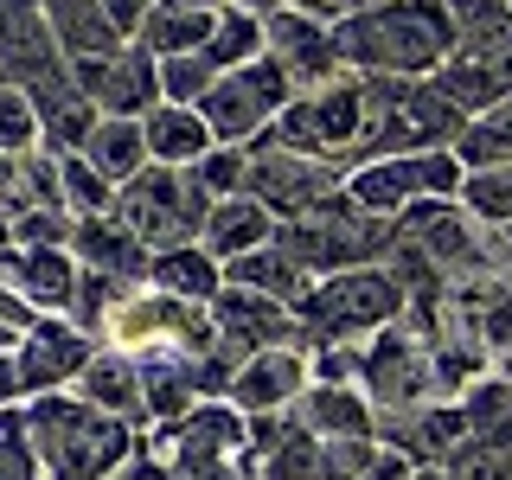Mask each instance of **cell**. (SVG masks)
<instances>
[{
	"label": "cell",
	"mask_w": 512,
	"mask_h": 480,
	"mask_svg": "<svg viewBox=\"0 0 512 480\" xmlns=\"http://www.w3.org/2000/svg\"><path fill=\"white\" fill-rule=\"evenodd\" d=\"M410 480H448L442 468H410Z\"/></svg>",
	"instance_id": "obj_41"
},
{
	"label": "cell",
	"mask_w": 512,
	"mask_h": 480,
	"mask_svg": "<svg viewBox=\"0 0 512 480\" xmlns=\"http://www.w3.org/2000/svg\"><path fill=\"white\" fill-rule=\"evenodd\" d=\"M346 186V167H327V160H308L295 148H276V141H250V173H244V192L256 205H269L282 218H301L314 212L320 199Z\"/></svg>",
	"instance_id": "obj_8"
},
{
	"label": "cell",
	"mask_w": 512,
	"mask_h": 480,
	"mask_svg": "<svg viewBox=\"0 0 512 480\" xmlns=\"http://www.w3.org/2000/svg\"><path fill=\"white\" fill-rule=\"evenodd\" d=\"M7 404H26V391H20V372H13V352H0V410Z\"/></svg>",
	"instance_id": "obj_35"
},
{
	"label": "cell",
	"mask_w": 512,
	"mask_h": 480,
	"mask_svg": "<svg viewBox=\"0 0 512 480\" xmlns=\"http://www.w3.org/2000/svg\"><path fill=\"white\" fill-rule=\"evenodd\" d=\"M148 288L173 301H192V308H212V295L224 288V263H212L199 244H180V250H154L148 263Z\"/></svg>",
	"instance_id": "obj_21"
},
{
	"label": "cell",
	"mask_w": 512,
	"mask_h": 480,
	"mask_svg": "<svg viewBox=\"0 0 512 480\" xmlns=\"http://www.w3.org/2000/svg\"><path fill=\"white\" fill-rule=\"evenodd\" d=\"M263 52L288 71L295 96L333 84V77H346L340 52H333V26L327 20H308V13H288V7L269 13V20H263Z\"/></svg>",
	"instance_id": "obj_12"
},
{
	"label": "cell",
	"mask_w": 512,
	"mask_h": 480,
	"mask_svg": "<svg viewBox=\"0 0 512 480\" xmlns=\"http://www.w3.org/2000/svg\"><path fill=\"white\" fill-rule=\"evenodd\" d=\"M13 346H20V333H13V327H0V352H13Z\"/></svg>",
	"instance_id": "obj_42"
},
{
	"label": "cell",
	"mask_w": 512,
	"mask_h": 480,
	"mask_svg": "<svg viewBox=\"0 0 512 480\" xmlns=\"http://www.w3.org/2000/svg\"><path fill=\"white\" fill-rule=\"evenodd\" d=\"M276 7H288V13H308V20H340V7H333V0H276Z\"/></svg>",
	"instance_id": "obj_36"
},
{
	"label": "cell",
	"mask_w": 512,
	"mask_h": 480,
	"mask_svg": "<svg viewBox=\"0 0 512 480\" xmlns=\"http://www.w3.org/2000/svg\"><path fill=\"white\" fill-rule=\"evenodd\" d=\"M212 192L199 186L192 167H154L135 173L122 192H116V218L141 237L148 250H180V244H199L205 231V212H212Z\"/></svg>",
	"instance_id": "obj_5"
},
{
	"label": "cell",
	"mask_w": 512,
	"mask_h": 480,
	"mask_svg": "<svg viewBox=\"0 0 512 480\" xmlns=\"http://www.w3.org/2000/svg\"><path fill=\"white\" fill-rule=\"evenodd\" d=\"M461 199H468V212H480V218H512V167L468 173V180H461Z\"/></svg>",
	"instance_id": "obj_32"
},
{
	"label": "cell",
	"mask_w": 512,
	"mask_h": 480,
	"mask_svg": "<svg viewBox=\"0 0 512 480\" xmlns=\"http://www.w3.org/2000/svg\"><path fill=\"white\" fill-rule=\"evenodd\" d=\"M461 192V160L436 148V154H384L365 160V167H346V199L365 205L378 218H397L416 199H448Z\"/></svg>",
	"instance_id": "obj_7"
},
{
	"label": "cell",
	"mask_w": 512,
	"mask_h": 480,
	"mask_svg": "<svg viewBox=\"0 0 512 480\" xmlns=\"http://www.w3.org/2000/svg\"><path fill=\"white\" fill-rule=\"evenodd\" d=\"M365 480H410V461H404V455H391V448H384V455L372 461V474H365Z\"/></svg>",
	"instance_id": "obj_37"
},
{
	"label": "cell",
	"mask_w": 512,
	"mask_h": 480,
	"mask_svg": "<svg viewBox=\"0 0 512 480\" xmlns=\"http://www.w3.org/2000/svg\"><path fill=\"white\" fill-rule=\"evenodd\" d=\"M109 480H180V474H173V468H167L160 455H148V448L135 442V455H128V461H122V468L109 474Z\"/></svg>",
	"instance_id": "obj_33"
},
{
	"label": "cell",
	"mask_w": 512,
	"mask_h": 480,
	"mask_svg": "<svg viewBox=\"0 0 512 480\" xmlns=\"http://www.w3.org/2000/svg\"><path fill=\"white\" fill-rule=\"evenodd\" d=\"M192 173H199V186L212 192V199H237V192H244V173H250V148H212Z\"/></svg>",
	"instance_id": "obj_31"
},
{
	"label": "cell",
	"mask_w": 512,
	"mask_h": 480,
	"mask_svg": "<svg viewBox=\"0 0 512 480\" xmlns=\"http://www.w3.org/2000/svg\"><path fill=\"white\" fill-rule=\"evenodd\" d=\"M397 308H404V288L384 263H359V269H340V276H320L308 295H301V333H308V352L314 346H359L365 333L391 327Z\"/></svg>",
	"instance_id": "obj_4"
},
{
	"label": "cell",
	"mask_w": 512,
	"mask_h": 480,
	"mask_svg": "<svg viewBox=\"0 0 512 480\" xmlns=\"http://www.w3.org/2000/svg\"><path fill=\"white\" fill-rule=\"evenodd\" d=\"M442 474L448 480H512V455H506V448H493V442H474L468 436L455 455L442 461Z\"/></svg>",
	"instance_id": "obj_30"
},
{
	"label": "cell",
	"mask_w": 512,
	"mask_h": 480,
	"mask_svg": "<svg viewBox=\"0 0 512 480\" xmlns=\"http://www.w3.org/2000/svg\"><path fill=\"white\" fill-rule=\"evenodd\" d=\"M333 52L352 77H436L455 58V13L448 0H384L372 13L333 20Z\"/></svg>",
	"instance_id": "obj_1"
},
{
	"label": "cell",
	"mask_w": 512,
	"mask_h": 480,
	"mask_svg": "<svg viewBox=\"0 0 512 480\" xmlns=\"http://www.w3.org/2000/svg\"><path fill=\"white\" fill-rule=\"evenodd\" d=\"M160 7H180V13H218L224 0H160Z\"/></svg>",
	"instance_id": "obj_39"
},
{
	"label": "cell",
	"mask_w": 512,
	"mask_h": 480,
	"mask_svg": "<svg viewBox=\"0 0 512 480\" xmlns=\"http://www.w3.org/2000/svg\"><path fill=\"white\" fill-rule=\"evenodd\" d=\"M359 391L372 397L378 416H404V410H423L436 397V359L429 346L410 340V327H378L372 346H365V372H359Z\"/></svg>",
	"instance_id": "obj_9"
},
{
	"label": "cell",
	"mask_w": 512,
	"mask_h": 480,
	"mask_svg": "<svg viewBox=\"0 0 512 480\" xmlns=\"http://www.w3.org/2000/svg\"><path fill=\"white\" fill-rule=\"evenodd\" d=\"M71 84L84 90L103 116L141 122L160 103V58H148L141 45H122L116 58H71Z\"/></svg>",
	"instance_id": "obj_11"
},
{
	"label": "cell",
	"mask_w": 512,
	"mask_h": 480,
	"mask_svg": "<svg viewBox=\"0 0 512 480\" xmlns=\"http://www.w3.org/2000/svg\"><path fill=\"white\" fill-rule=\"evenodd\" d=\"M224 282H237V288H256V295H269V301H282V308H301V295L314 288V276L295 263L282 244H263V250H250V256H237V263H224Z\"/></svg>",
	"instance_id": "obj_22"
},
{
	"label": "cell",
	"mask_w": 512,
	"mask_h": 480,
	"mask_svg": "<svg viewBox=\"0 0 512 480\" xmlns=\"http://www.w3.org/2000/svg\"><path fill=\"white\" fill-rule=\"evenodd\" d=\"M276 244L295 256L308 276H340V269L378 263V256L397 244V224L378 218V212H365V205H352L346 186H340L333 199H320L314 212L282 218L276 224Z\"/></svg>",
	"instance_id": "obj_3"
},
{
	"label": "cell",
	"mask_w": 512,
	"mask_h": 480,
	"mask_svg": "<svg viewBox=\"0 0 512 480\" xmlns=\"http://www.w3.org/2000/svg\"><path fill=\"white\" fill-rule=\"evenodd\" d=\"M224 13V7H218ZM218 13H180V7H160L154 0V13L141 20V32L128 45H141L148 58H180V52H205V39H212V26H218Z\"/></svg>",
	"instance_id": "obj_24"
},
{
	"label": "cell",
	"mask_w": 512,
	"mask_h": 480,
	"mask_svg": "<svg viewBox=\"0 0 512 480\" xmlns=\"http://www.w3.org/2000/svg\"><path fill=\"white\" fill-rule=\"evenodd\" d=\"M26 429L45 480H109L135 455V423L84 404L77 391L26 397Z\"/></svg>",
	"instance_id": "obj_2"
},
{
	"label": "cell",
	"mask_w": 512,
	"mask_h": 480,
	"mask_svg": "<svg viewBox=\"0 0 512 480\" xmlns=\"http://www.w3.org/2000/svg\"><path fill=\"white\" fill-rule=\"evenodd\" d=\"M32 148H39V109H32V96L20 84H7V77H0V154L20 160Z\"/></svg>",
	"instance_id": "obj_27"
},
{
	"label": "cell",
	"mask_w": 512,
	"mask_h": 480,
	"mask_svg": "<svg viewBox=\"0 0 512 480\" xmlns=\"http://www.w3.org/2000/svg\"><path fill=\"white\" fill-rule=\"evenodd\" d=\"M103 13H109V26H116L122 39H135V32H141V20L154 13V0H103Z\"/></svg>",
	"instance_id": "obj_34"
},
{
	"label": "cell",
	"mask_w": 512,
	"mask_h": 480,
	"mask_svg": "<svg viewBox=\"0 0 512 480\" xmlns=\"http://www.w3.org/2000/svg\"><path fill=\"white\" fill-rule=\"evenodd\" d=\"M71 391L84 397V404L122 416V423H135V416H141V365L128 359V352H116V346H96V359L77 372Z\"/></svg>",
	"instance_id": "obj_18"
},
{
	"label": "cell",
	"mask_w": 512,
	"mask_h": 480,
	"mask_svg": "<svg viewBox=\"0 0 512 480\" xmlns=\"http://www.w3.org/2000/svg\"><path fill=\"white\" fill-rule=\"evenodd\" d=\"M288 416H295V429H308V436H320V442L378 436V410H372V397H365L359 384H320V378H308V391L288 404Z\"/></svg>",
	"instance_id": "obj_16"
},
{
	"label": "cell",
	"mask_w": 512,
	"mask_h": 480,
	"mask_svg": "<svg viewBox=\"0 0 512 480\" xmlns=\"http://www.w3.org/2000/svg\"><path fill=\"white\" fill-rule=\"evenodd\" d=\"M0 480H45L39 455H32L26 404H7V410H0Z\"/></svg>",
	"instance_id": "obj_29"
},
{
	"label": "cell",
	"mask_w": 512,
	"mask_h": 480,
	"mask_svg": "<svg viewBox=\"0 0 512 480\" xmlns=\"http://www.w3.org/2000/svg\"><path fill=\"white\" fill-rule=\"evenodd\" d=\"M506 384H512V352H506Z\"/></svg>",
	"instance_id": "obj_43"
},
{
	"label": "cell",
	"mask_w": 512,
	"mask_h": 480,
	"mask_svg": "<svg viewBox=\"0 0 512 480\" xmlns=\"http://www.w3.org/2000/svg\"><path fill=\"white\" fill-rule=\"evenodd\" d=\"M506 7H512V0H506Z\"/></svg>",
	"instance_id": "obj_44"
},
{
	"label": "cell",
	"mask_w": 512,
	"mask_h": 480,
	"mask_svg": "<svg viewBox=\"0 0 512 480\" xmlns=\"http://www.w3.org/2000/svg\"><path fill=\"white\" fill-rule=\"evenodd\" d=\"M218 84V71L205 64V52H180V58H160V103H180L199 109V96Z\"/></svg>",
	"instance_id": "obj_28"
},
{
	"label": "cell",
	"mask_w": 512,
	"mask_h": 480,
	"mask_svg": "<svg viewBox=\"0 0 512 480\" xmlns=\"http://www.w3.org/2000/svg\"><path fill=\"white\" fill-rule=\"evenodd\" d=\"M58 180H64V205H71V218H103V212H116V186H109L84 154H58Z\"/></svg>",
	"instance_id": "obj_26"
},
{
	"label": "cell",
	"mask_w": 512,
	"mask_h": 480,
	"mask_svg": "<svg viewBox=\"0 0 512 480\" xmlns=\"http://www.w3.org/2000/svg\"><path fill=\"white\" fill-rule=\"evenodd\" d=\"M263 58V13H244V7H224L212 39H205V64L212 71H237V64Z\"/></svg>",
	"instance_id": "obj_25"
},
{
	"label": "cell",
	"mask_w": 512,
	"mask_h": 480,
	"mask_svg": "<svg viewBox=\"0 0 512 480\" xmlns=\"http://www.w3.org/2000/svg\"><path fill=\"white\" fill-rule=\"evenodd\" d=\"M71 256H77V269H90V276H109V282H148V263H154V250L141 244L135 231L116 218V212H103V218H77L71 224Z\"/></svg>",
	"instance_id": "obj_15"
},
{
	"label": "cell",
	"mask_w": 512,
	"mask_h": 480,
	"mask_svg": "<svg viewBox=\"0 0 512 480\" xmlns=\"http://www.w3.org/2000/svg\"><path fill=\"white\" fill-rule=\"evenodd\" d=\"M340 13H372V7H384V0H333Z\"/></svg>",
	"instance_id": "obj_40"
},
{
	"label": "cell",
	"mask_w": 512,
	"mask_h": 480,
	"mask_svg": "<svg viewBox=\"0 0 512 480\" xmlns=\"http://www.w3.org/2000/svg\"><path fill=\"white\" fill-rule=\"evenodd\" d=\"M84 160L122 192L135 173H148V135H141V122H128V116H103L90 128V141H84Z\"/></svg>",
	"instance_id": "obj_23"
},
{
	"label": "cell",
	"mask_w": 512,
	"mask_h": 480,
	"mask_svg": "<svg viewBox=\"0 0 512 480\" xmlns=\"http://www.w3.org/2000/svg\"><path fill=\"white\" fill-rule=\"evenodd\" d=\"M314 365L301 346H269V352H250L244 365L231 372V391H224V404L237 416H263V410H288L301 391H308Z\"/></svg>",
	"instance_id": "obj_14"
},
{
	"label": "cell",
	"mask_w": 512,
	"mask_h": 480,
	"mask_svg": "<svg viewBox=\"0 0 512 480\" xmlns=\"http://www.w3.org/2000/svg\"><path fill=\"white\" fill-rule=\"evenodd\" d=\"M90 359H96V340H90L84 327H71L64 314H39L20 333V346H13V372H20V391L26 397L71 391L77 372H84Z\"/></svg>",
	"instance_id": "obj_10"
},
{
	"label": "cell",
	"mask_w": 512,
	"mask_h": 480,
	"mask_svg": "<svg viewBox=\"0 0 512 480\" xmlns=\"http://www.w3.org/2000/svg\"><path fill=\"white\" fill-rule=\"evenodd\" d=\"M20 13H45V0H0V26L20 20Z\"/></svg>",
	"instance_id": "obj_38"
},
{
	"label": "cell",
	"mask_w": 512,
	"mask_h": 480,
	"mask_svg": "<svg viewBox=\"0 0 512 480\" xmlns=\"http://www.w3.org/2000/svg\"><path fill=\"white\" fill-rule=\"evenodd\" d=\"M141 135H148V160L154 167H199L212 154V135H205L199 109H180V103H154L141 116Z\"/></svg>",
	"instance_id": "obj_20"
},
{
	"label": "cell",
	"mask_w": 512,
	"mask_h": 480,
	"mask_svg": "<svg viewBox=\"0 0 512 480\" xmlns=\"http://www.w3.org/2000/svg\"><path fill=\"white\" fill-rule=\"evenodd\" d=\"M276 244V212L269 205H256L250 192H237V199H218L212 212H205V231H199V250L212 256V263H237V256Z\"/></svg>",
	"instance_id": "obj_17"
},
{
	"label": "cell",
	"mask_w": 512,
	"mask_h": 480,
	"mask_svg": "<svg viewBox=\"0 0 512 480\" xmlns=\"http://www.w3.org/2000/svg\"><path fill=\"white\" fill-rule=\"evenodd\" d=\"M288 103H295V84L263 52V58L237 64V71H218V84L199 96V122L212 135V148H250V141H263L276 128V116Z\"/></svg>",
	"instance_id": "obj_6"
},
{
	"label": "cell",
	"mask_w": 512,
	"mask_h": 480,
	"mask_svg": "<svg viewBox=\"0 0 512 480\" xmlns=\"http://www.w3.org/2000/svg\"><path fill=\"white\" fill-rule=\"evenodd\" d=\"M77 282H84V269H77L71 250H39V244H7L0 250V288L20 295L32 314H71Z\"/></svg>",
	"instance_id": "obj_13"
},
{
	"label": "cell",
	"mask_w": 512,
	"mask_h": 480,
	"mask_svg": "<svg viewBox=\"0 0 512 480\" xmlns=\"http://www.w3.org/2000/svg\"><path fill=\"white\" fill-rule=\"evenodd\" d=\"M45 20H52V39H58L64 58H116L128 45L109 26L103 0H45Z\"/></svg>",
	"instance_id": "obj_19"
}]
</instances>
